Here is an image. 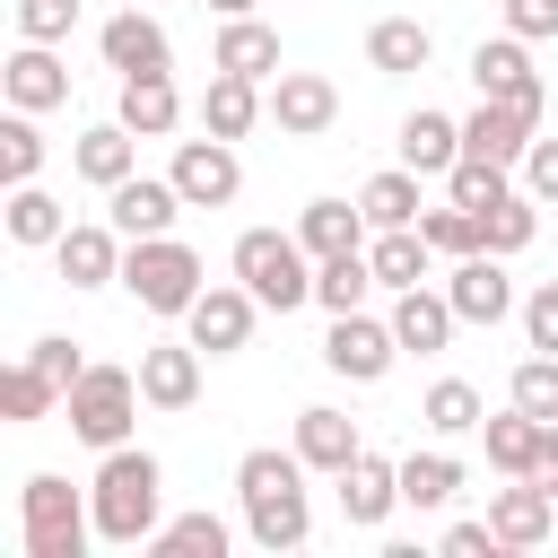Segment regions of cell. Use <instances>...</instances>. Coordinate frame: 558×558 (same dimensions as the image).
<instances>
[{"label":"cell","mask_w":558,"mask_h":558,"mask_svg":"<svg viewBox=\"0 0 558 558\" xmlns=\"http://www.w3.org/2000/svg\"><path fill=\"white\" fill-rule=\"evenodd\" d=\"M541 480H549V497H558V427H549V462H541Z\"/></svg>","instance_id":"cell-51"},{"label":"cell","mask_w":558,"mask_h":558,"mask_svg":"<svg viewBox=\"0 0 558 558\" xmlns=\"http://www.w3.org/2000/svg\"><path fill=\"white\" fill-rule=\"evenodd\" d=\"M35 174H44V131H35V113L9 105V122H0V183H35Z\"/></svg>","instance_id":"cell-41"},{"label":"cell","mask_w":558,"mask_h":558,"mask_svg":"<svg viewBox=\"0 0 558 558\" xmlns=\"http://www.w3.org/2000/svg\"><path fill=\"white\" fill-rule=\"evenodd\" d=\"M201 9H218V17H253L262 0H201Z\"/></svg>","instance_id":"cell-50"},{"label":"cell","mask_w":558,"mask_h":558,"mask_svg":"<svg viewBox=\"0 0 558 558\" xmlns=\"http://www.w3.org/2000/svg\"><path fill=\"white\" fill-rule=\"evenodd\" d=\"M392 506H401V462L357 453V462L340 471V514H349L357 532H384V523H392Z\"/></svg>","instance_id":"cell-23"},{"label":"cell","mask_w":558,"mask_h":558,"mask_svg":"<svg viewBox=\"0 0 558 558\" xmlns=\"http://www.w3.org/2000/svg\"><path fill=\"white\" fill-rule=\"evenodd\" d=\"M418 418H427V436H480L488 401H480V384H462V375H436V384H427V401H418Z\"/></svg>","instance_id":"cell-35"},{"label":"cell","mask_w":558,"mask_h":558,"mask_svg":"<svg viewBox=\"0 0 558 558\" xmlns=\"http://www.w3.org/2000/svg\"><path fill=\"white\" fill-rule=\"evenodd\" d=\"M270 122H279V140H323L340 122V87L323 70H279L270 78Z\"/></svg>","instance_id":"cell-12"},{"label":"cell","mask_w":558,"mask_h":558,"mask_svg":"<svg viewBox=\"0 0 558 558\" xmlns=\"http://www.w3.org/2000/svg\"><path fill=\"white\" fill-rule=\"evenodd\" d=\"M523 349H549V357H558V279H541V288L523 296Z\"/></svg>","instance_id":"cell-47"},{"label":"cell","mask_w":558,"mask_h":558,"mask_svg":"<svg viewBox=\"0 0 558 558\" xmlns=\"http://www.w3.org/2000/svg\"><path fill=\"white\" fill-rule=\"evenodd\" d=\"M140 366H87L78 384H70V401H61V418H70V436L78 445H96V453H113V445H131V418H140Z\"/></svg>","instance_id":"cell-6"},{"label":"cell","mask_w":558,"mask_h":558,"mask_svg":"<svg viewBox=\"0 0 558 558\" xmlns=\"http://www.w3.org/2000/svg\"><path fill=\"white\" fill-rule=\"evenodd\" d=\"M418 235H427L445 262H462V253H488V244H480V209H462V201H436V209H418Z\"/></svg>","instance_id":"cell-40"},{"label":"cell","mask_w":558,"mask_h":558,"mask_svg":"<svg viewBox=\"0 0 558 558\" xmlns=\"http://www.w3.org/2000/svg\"><path fill=\"white\" fill-rule=\"evenodd\" d=\"M122 253H131V235H122L113 218H78V227L52 244V262H61L70 288H122Z\"/></svg>","instance_id":"cell-13"},{"label":"cell","mask_w":558,"mask_h":558,"mask_svg":"<svg viewBox=\"0 0 558 558\" xmlns=\"http://www.w3.org/2000/svg\"><path fill=\"white\" fill-rule=\"evenodd\" d=\"M253 323H262V296H253L244 279H227V288H201V296H192L183 340H201L209 357H235V349L253 340Z\"/></svg>","instance_id":"cell-10"},{"label":"cell","mask_w":558,"mask_h":558,"mask_svg":"<svg viewBox=\"0 0 558 558\" xmlns=\"http://www.w3.org/2000/svg\"><path fill=\"white\" fill-rule=\"evenodd\" d=\"M480 445H488V471H506V480H541V462H549V418H532V410H497V418H480Z\"/></svg>","instance_id":"cell-18"},{"label":"cell","mask_w":558,"mask_h":558,"mask_svg":"<svg viewBox=\"0 0 558 558\" xmlns=\"http://www.w3.org/2000/svg\"><path fill=\"white\" fill-rule=\"evenodd\" d=\"M113 122H131L140 140H166V131L183 122V96H174V70H148V78H122V105H113Z\"/></svg>","instance_id":"cell-30"},{"label":"cell","mask_w":558,"mask_h":558,"mask_svg":"<svg viewBox=\"0 0 558 558\" xmlns=\"http://www.w3.org/2000/svg\"><path fill=\"white\" fill-rule=\"evenodd\" d=\"M201 131H218V140H244L262 113H270V87L262 78H235V70H209V87H201Z\"/></svg>","instance_id":"cell-24"},{"label":"cell","mask_w":558,"mask_h":558,"mask_svg":"<svg viewBox=\"0 0 558 558\" xmlns=\"http://www.w3.org/2000/svg\"><path fill=\"white\" fill-rule=\"evenodd\" d=\"M227 541H235V532H227V523L201 506V514L157 523V532H148V558H227Z\"/></svg>","instance_id":"cell-37"},{"label":"cell","mask_w":558,"mask_h":558,"mask_svg":"<svg viewBox=\"0 0 558 558\" xmlns=\"http://www.w3.org/2000/svg\"><path fill=\"white\" fill-rule=\"evenodd\" d=\"M445 296H453L462 323H506V314H523V296H514V279H506V253H462V262L445 270Z\"/></svg>","instance_id":"cell-14"},{"label":"cell","mask_w":558,"mask_h":558,"mask_svg":"<svg viewBox=\"0 0 558 558\" xmlns=\"http://www.w3.org/2000/svg\"><path fill=\"white\" fill-rule=\"evenodd\" d=\"M105 218L140 244V235H174V218H183V192H174V174H122L113 192H105Z\"/></svg>","instance_id":"cell-16"},{"label":"cell","mask_w":558,"mask_h":558,"mask_svg":"<svg viewBox=\"0 0 558 558\" xmlns=\"http://www.w3.org/2000/svg\"><path fill=\"white\" fill-rule=\"evenodd\" d=\"M296 453H305V471L340 480V471H349V462L366 453V436H357V418H349V410L314 401V410H296Z\"/></svg>","instance_id":"cell-22"},{"label":"cell","mask_w":558,"mask_h":558,"mask_svg":"<svg viewBox=\"0 0 558 558\" xmlns=\"http://www.w3.org/2000/svg\"><path fill=\"white\" fill-rule=\"evenodd\" d=\"M514 183H523V192H532L541 209H558V140H549V131H541V140L523 148V166H514Z\"/></svg>","instance_id":"cell-46"},{"label":"cell","mask_w":558,"mask_h":558,"mask_svg":"<svg viewBox=\"0 0 558 558\" xmlns=\"http://www.w3.org/2000/svg\"><path fill=\"white\" fill-rule=\"evenodd\" d=\"M235 506H244V541L253 549H305L314 541V497H305V453L288 445H253L235 462Z\"/></svg>","instance_id":"cell-1"},{"label":"cell","mask_w":558,"mask_h":558,"mask_svg":"<svg viewBox=\"0 0 558 558\" xmlns=\"http://www.w3.org/2000/svg\"><path fill=\"white\" fill-rule=\"evenodd\" d=\"M78 9H87V0H17V35H26V44H61V35L78 26Z\"/></svg>","instance_id":"cell-45"},{"label":"cell","mask_w":558,"mask_h":558,"mask_svg":"<svg viewBox=\"0 0 558 558\" xmlns=\"http://www.w3.org/2000/svg\"><path fill=\"white\" fill-rule=\"evenodd\" d=\"M506 401H514V410H532V418H549V427H558V357H549V349H532V357H523V366H514V384H506Z\"/></svg>","instance_id":"cell-43"},{"label":"cell","mask_w":558,"mask_h":558,"mask_svg":"<svg viewBox=\"0 0 558 558\" xmlns=\"http://www.w3.org/2000/svg\"><path fill=\"white\" fill-rule=\"evenodd\" d=\"M453 331H462V314H453L445 288H427V279H418V288H392V340H401L410 357H436Z\"/></svg>","instance_id":"cell-20"},{"label":"cell","mask_w":558,"mask_h":558,"mask_svg":"<svg viewBox=\"0 0 558 558\" xmlns=\"http://www.w3.org/2000/svg\"><path fill=\"white\" fill-rule=\"evenodd\" d=\"M235 279L262 296V314L314 305V253H305V235H279V227H244L235 235Z\"/></svg>","instance_id":"cell-3"},{"label":"cell","mask_w":558,"mask_h":558,"mask_svg":"<svg viewBox=\"0 0 558 558\" xmlns=\"http://www.w3.org/2000/svg\"><path fill=\"white\" fill-rule=\"evenodd\" d=\"M541 140V122L523 113V105H497V96H480L471 113H462V157H497V166H523V148Z\"/></svg>","instance_id":"cell-19"},{"label":"cell","mask_w":558,"mask_h":558,"mask_svg":"<svg viewBox=\"0 0 558 558\" xmlns=\"http://www.w3.org/2000/svg\"><path fill=\"white\" fill-rule=\"evenodd\" d=\"M122 288L140 296V314H174V323H183L209 279H201V253H192L183 235H140V244L122 253Z\"/></svg>","instance_id":"cell-5"},{"label":"cell","mask_w":558,"mask_h":558,"mask_svg":"<svg viewBox=\"0 0 558 558\" xmlns=\"http://www.w3.org/2000/svg\"><path fill=\"white\" fill-rule=\"evenodd\" d=\"M366 262H375V288H418L427 262H436V244L418 227H375L366 235Z\"/></svg>","instance_id":"cell-32"},{"label":"cell","mask_w":558,"mask_h":558,"mask_svg":"<svg viewBox=\"0 0 558 558\" xmlns=\"http://www.w3.org/2000/svg\"><path fill=\"white\" fill-rule=\"evenodd\" d=\"M453 497H462V453L427 445V453H410V462H401V506L436 514V506H453Z\"/></svg>","instance_id":"cell-33"},{"label":"cell","mask_w":558,"mask_h":558,"mask_svg":"<svg viewBox=\"0 0 558 558\" xmlns=\"http://www.w3.org/2000/svg\"><path fill=\"white\" fill-rule=\"evenodd\" d=\"M296 235H305V253H314V262H331V253H366V235H375V227H366V209H357V201H331V192H323V201H305V209H296Z\"/></svg>","instance_id":"cell-28"},{"label":"cell","mask_w":558,"mask_h":558,"mask_svg":"<svg viewBox=\"0 0 558 558\" xmlns=\"http://www.w3.org/2000/svg\"><path fill=\"white\" fill-rule=\"evenodd\" d=\"M471 87H480V96H497V105H523L532 122H541V105H549V87H541V70H532V44H523V35H488V44H471Z\"/></svg>","instance_id":"cell-9"},{"label":"cell","mask_w":558,"mask_h":558,"mask_svg":"<svg viewBox=\"0 0 558 558\" xmlns=\"http://www.w3.org/2000/svg\"><path fill=\"white\" fill-rule=\"evenodd\" d=\"M70 235V209L44 192V183H9V244H26V253H52Z\"/></svg>","instance_id":"cell-31"},{"label":"cell","mask_w":558,"mask_h":558,"mask_svg":"<svg viewBox=\"0 0 558 558\" xmlns=\"http://www.w3.org/2000/svg\"><path fill=\"white\" fill-rule=\"evenodd\" d=\"M52 410H61V392H52L35 366H9V375H0V418H9V427H35V418H52Z\"/></svg>","instance_id":"cell-42"},{"label":"cell","mask_w":558,"mask_h":558,"mask_svg":"<svg viewBox=\"0 0 558 558\" xmlns=\"http://www.w3.org/2000/svg\"><path fill=\"white\" fill-rule=\"evenodd\" d=\"M427 61H436V35H427L418 17H375V26H366V70L410 78V70H427Z\"/></svg>","instance_id":"cell-29"},{"label":"cell","mask_w":558,"mask_h":558,"mask_svg":"<svg viewBox=\"0 0 558 558\" xmlns=\"http://www.w3.org/2000/svg\"><path fill=\"white\" fill-rule=\"evenodd\" d=\"M357 209H366V227H418V174L410 166H384V174H366L357 183Z\"/></svg>","instance_id":"cell-34"},{"label":"cell","mask_w":558,"mask_h":558,"mask_svg":"<svg viewBox=\"0 0 558 558\" xmlns=\"http://www.w3.org/2000/svg\"><path fill=\"white\" fill-rule=\"evenodd\" d=\"M532 235H541V201H532L523 183H514L506 201H488V209H480V244H488V253H523Z\"/></svg>","instance_id":"cell-38"},{"label":"cell","mask_w":558,"mask_h":558,"mask_svg":"<svg viewBox=\"0 0 558 558\" xmlns=\"http://www.w3.org/2000/svg\"><path fill=\"white\" fill-rule=\"evenodd\" d=\"M96 52H105V70H113V78L174 70V44H166V26H157L148 9H113V17L96 26Z\"/></svg>","instance_id":"cell-11"},{"label":"cell","mask_w":558,"mask_h":558,"mask_svg":"<svg viewBox=\"0 0 558 558\" xmlns=\"http://www.w3.org/2000/svg\"><path fill=\"white\" fill-rule=\"evenodd\" d=\"M392 357H401L392 314H384V323H375L366 305H357V314H331V331H323V366H331L340 384H384V375H392Z\"/></svg>","instance_id":"cell-7"},{"label":"cell","mask_w":558,"mask_h":558,"mask_svg":"<svg viewBox=\"0 0 558 558\" xmlns=\"http://www.w3.org/2000/svg\"><path fill=\"white\" fill-rule=\"evenodd\" d=\"M209 70H235V78H279V26L262 17H218V44H209Z\"/></svg>","instance_id":"cell-25"},{"label":"cell","mask_w":558,"mask_h":558,"mask_svg":"<svg viewBox=\"0 0 558 558\" xmlns=\"http://www.w3.org/2000/svg\"><path fill=\"white\" fill-rule=\"evenodd\" d=\"M488 523H497L506 549H549V541H558V497H549V480H506V488L488 497Z\"/></svg>","instance_id":"cell-17"},{"label":"cell","mask_w":558,"mask_h":558,"mask_svg":"<svg viewBox=\"0 0 558 558\" xmlns=\"http://www.w3.org/2000/svg\"><path fill=\"white\" fill-rule=\"evenodd\" d=\"M497 523H445V558H497Z\"/></svg>","instance_id":"cell-49"},{"label":"cell","mask_w":558,"mask_h":558,"mask_svg":"<svg viewBox=\"0 0 558 558\" xmlns=\"http://www.w3.org/2000/svg\"><path fill=\"white\" fill-rule=\"evenodd\" d=\"M506 35L549 44V35H558V0H506Z\"/></svg>","instance_id":"cell-48"},{"label":"cell","mask_w":558,"mask_h":558,"mask_svg":"<svg viewBox=\"0 0 558 558\" xmlns=\"http://www.w3.org/2000/svg\"><path fill=\"white\" fill-rule=\"evenodd\" d=\"M26 366H35V375H44V384H52L61 401H70V384L87 375V357H78V340H61V331H44V340L26 349Z\"/></svg>","instance_id":"cell-44"},{"label":"cell","mask_w":558,"mask_h":558,"mask_svg":"<svg viewBox=\"0 0 558 558\" xmlns=\"http://www.w3.org/2000/svg\"><path fill=\"white\" fill-rule=\"evenodd\" d=\"M70 166H78L96 192H113L122 174H140V131H131V122H87V131L70 140Z\"/></svg>","instance_id":"cell-26"},{"label":"cell","mask_w":558,"mask_h":558,"mask_svg":"<svg viewBox=\"0 0 558 558\" xmlns=\"http://www.w3.org/2000/svg\"><path fill=\"white\" fill-rule=\"evenodd\" d=\"M166 174H174V192H183V209H227V201L244 192V157H235V140H218V131H201V140H183Z\"/></svg>","instance_id":"cell-8"},{"label":"cell","mask_w":558,"mask_h":558,"mask_svg":"<svg viewBox=\"0 0 558 558\" xmlns=\"http://www.w3.org/2000/svg\"><path fill=\"white\" fill-rule=\"evenodd\" d=\"M201 340H157V349H140V392H148V410H192L201 401Z\"/></svg>","instance_id":"cell-21"},{"label":"cell","mask_w":558,"mask_h":558,"mask_svg":"<svg viewBox=\"0 0 558 558\" xmlns=\"http://www.w3.org/2000/svg\"><path fill=\"white\" fill-rule=\"evenodd\" d=\"M87 506H96V541H105V549H148V532L166 523V462H157L148 445L96 453Z\"/></svg>","instance_id":"cell-2"},{"label":"cell","mask_w":558,"mask_h":558,"mask_svg":"<svg viewBox=\"0 0 558 558\" xmlns=\"http://www.w3.org/2000/svg\"><path fill=\"white\" fill-rule=\"evenodd\" d=\"M506 192H514V166H497V157H453V174H445V201H462V209H488Z\"/></svg>","instance_id":"cell-39"},{"label":"cell","mask_w":558,"mask_h":558,"mask_svg":"<svg viewBox=\"0 0 558 558\" xmlns=\"http://www.w3.org/2000/svg\"><path fill=\"white\" fill-rule=\"evenodd\" d=\"M0 96H9L17 113H52V105H70V61H61L52 44H26V35H17V52L0 61Z\"/></svg>","instance_id":"cell-15"},{"label":"cell","mask_w":558,"mask_h":558,"mask_svg":"<svg viewBox=\"0 0 558 558\" xmlns=\"http://www.w3.org/2000/svg\"><path fill=\"white\" fill-rule=\"evenodd\" d=\"M17 541H26V558H78L96 541V506L61 471H35L17 488Z\"/></svg>","instance_id":"cell-4"},{"label":"cell","mask_w":558,"mask_h":558,"mask_svg":"<svg viewBox=\"0 0 558 558\" xmlns=\"http://www.w3.org/2000/svg\"><path fill=\"white\" fill-rule=\"evenodd\" d=\"M375 296V262L366 253H331V262H314V305L323 314H357Z\"/></svg>","instance_id":"cell-36"},{"label":"cell","mask_w":558,"mask_h":558,"mask_svg":"<svg viewBox=\"0 0 558 558\" xmlns=\"http://www.w3.org/2000/svg\"><path fill=\"white\" fill-rule=\"evenodd\" d=\"M453 157H462V113H436V105L401 113V166L410 174H453Z\"/></svg>","instance_id":"cell-27"}]
</instances>
